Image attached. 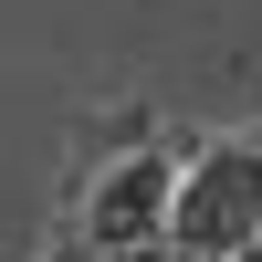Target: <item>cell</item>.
I'll return each mask as SVG.
<instances>
[{"instance_id":"cell-1","label":"cell","mask_w":262,"mask_h":262,"mask_svg":"<svg viewBox=\"0 0 262 262\" xmlns=\"http://www.w3.org/2000/svg\"><path fill=\"white\" fill-rule=\"evenodd\" d=\"M179 179H189V158H168L158 137L116 147V158L84 179L74 242H95V252H147V242H168V221H179Z\"/></svg>"},{"instance_id":"cell-2","label":"cell","mask_w":262,"mask_h":262,"mask_svg":"<svg viewBox=\"0 0 262 262\" xmlns=\"http://www.w3.org/2000/svg\"><path fill=\"white\" fill-rule=\"evenodd\" d=\"M231 262H262V242H252V252H231Z\"/></svg>"}]
</instances>
